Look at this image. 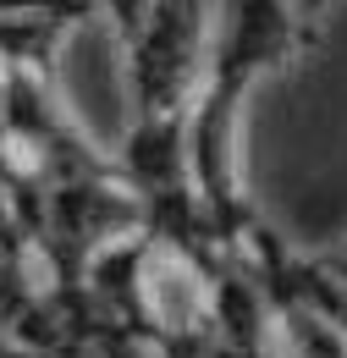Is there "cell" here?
I'll return each instance as SVG.
<instances>
[{"instance_id": "6da1fadb", "label": "cell", "mask_w": 347, "mask_h": 358, "mask_svg": "<svg viewBox=\"0 0 347 358\" xmlns=\"http://www.w3.org/2000/svg\"><path fill=\"white\" fill-rule=\"evenodd\" d=\"M116 171L138 199L166 193L193 182V149H187V110H160V116H132L127 143L116 155Z\"/></svg>"}, {"instance_id": "7a4b0ae2", "label": "cell", "mask_w": 347, "mask_h": 358, "mask_svg": "<svg viewBox=\"0 0 347 358\" xmlns=\"http://www.w3.org/2000/svg\"><path fill=\"white\" fill-rule=\"evenodd\" d=\"M83 22V11L66 6H17L0 11V66L6 72H55V55L66 45V34Z\"/></svg>"}, {"instance_id": "3957f363", "label": "cell", "mask_w": 347, "mask_h": 358, "mask_svg": "<svg viewBox=\"0 0 347 358\" xmlns=\"http://www.w3.org/2000/svg\"><path fill=\"white\" fill-rule=\"evenodd\" d=\"M276 353L281 358H347V331L314 303H276Z\"/></svg>"}, {"instance_id": "277c9868", "label": "cell", "mask_w": 347, "mask_h": 358, "mask_svg": "<svg viewBox=\"0 0 347 358\" xmlns=\"http://www.w3.org/2000/svg\"><path fill=\"white\" fill-rule=\"evenodd\" d=\"M94 11H105V22L116 28V39L122 50L143 34V22H149V11H155V0H94Z\"/></svg>"}, {"instance_id": "5b68a950", "label": "cell", "mask_w": 347, "mask_h": 358, "mask_svg": "<svg viewBox=\"0 0 347 358\" xmlns=\"http://www.w3.org/2000/svg\"><path fill=\"white\" fill-rule=\"evenodd\" d=\"M331 6H337V0H298V17H304V34H309V39L320 34V17H325Z\"/></svg>"}, {"instance_id": "8992f818", "label": "cell", "mask_w": 347, "mask_h": 358, "mask_svg": "<svg viewBox=\"0 0 347 358\" xmlns=\"http://www.w3.org/2000/svg\"><path fill=\"white\" fill-rule=\"evenodd\" d=\"M337 254H347V237H342V243H337Z\"/></svg>"}, {"instance_id": "52a82bcc", "label": "cell", "mask_w": 347, "mask_h": 358, "mask_svg": "<svg viewBox=\"0 0 347 358\" xmlns=\"http://www.w3.org/2000/svg\"><path fill=\"white\" fill-rule=\"evenodd\" d=\"M292 6H298V0H292Z\"/></svg>"}]
</instances>
